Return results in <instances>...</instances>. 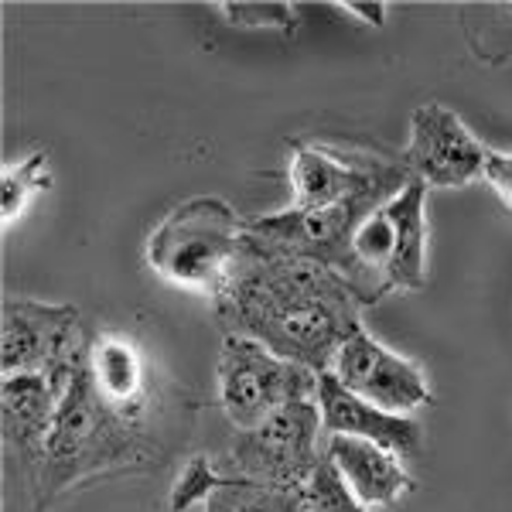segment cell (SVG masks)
I'll use <instances>...</instances> for the list:
<instances>
[{
	"label": "cell",
	"instance_id": "cell-9",
	"mask_svg": "<svg viewBox=\"0 0 512 512\" xmlns=\"http://www.w3.org/2000/svg\"><path fill=\"white\" fill-rule=\"evenodd\" d=\"M485 151L468 123L444 103H424L410 117L403 168L427 188H465L482 178Z\"/></svg>",
	"mask_w": 512,
	"mask_h": 512
},
{
	"label": "cell",
	"instance_id": "cell-1",
	"mask_svg": "<svg viewBox=\"0 0 512 512\" xmlns=\"http://www.w3.org/2000/svg\"><path fill=\"white\" fill-rule=\"evenodd\" d=\"M369 304V294L338 270L243 236L216 315L226 335L256 338L284 359L328 373L345 338L362 328Z\"/></svg>",
	"mask_w": 512,
	"mask_h": 512
},
{
	"label": "cell",
	"instance_id": "cell-21",
	"mask_svg": "<svg viewBox=\"0 0 512 512\" xmlns=\"http://www.w3.org/2000/svg\"><path fill=\"white\" fill-rule=\"evenodd\" d=\"M482 178L489 181L492 192L502 198V205L512 209V151H495V147H489V151H485Z\"/></svg>",
	"mask_w": 512,
	"mask_h": 512
},
{
	"label": "cell",
	"instance_id": "cell-14",
	"mask_svg": "<svg viewBox=\"0 0 512 512\" xmlns=\"http://www.w3.org/2000/svg\"><path fill=\"white\" fill-rule=\"evenodd\" d=\"M89 376L96 390L134 417H144V383L147 366L134 342L120 335H93L89 338Z\"/></svg>",
	"mask_w": 512,
	"mask_h": 512
},
{
	"label": "cell",
	"instance_id": "cell-10",
	"mask_svg": "<svg viewBox=\"0 0 512 512\" xmlns=\"http://www.w3.org/2000/svg\"><path fill=\"white\" fill-rule=\"evenodd\" d=\"M318 410H321V431L362 437V441H376L379 448L393 451L396 458H410L420 448V424L414 417L390 414L366 403L362 396L345 390L332 373L318 376Z\"/></svg>",
	"mask_w": 512,
	"mask_h": 512
},
{
	"label": "cell",
	"instance_id": "cell-20",
	"mask_svg": "<svg viewBox=\"0 0 512 512\" xmlns=\"http://www.w3.org/2000/svg\"><path fill=\"white\" fill-rule=\"evenodd\" d=\"M219 482H222V475L209 461L192 458L185 465V472L178 475V482L171 485V499H168L171 512H185V509H192L195 502H209V495L219 489Z\"/></svg>",
	"mask_w": 512,
	"mask_h": 512
},
{
	"label": "cell",
	"instance_id": "cell-7",
	"mask_svg": "<svg viewBox=\"0 0 512 512\" xmlns=\"http://www.w3.org/2000/svg\"><path fill=\"white\" fill-rule=\"evenodd\" d=\"M291 209L332 212L345 205L379 209L410 181L403 164L352 161L315 144H291Z\"/></svg>",
	"mask_w": 512,
	"mask_h": 512
},
{
	"label": "cell",
	"instance_id": "cell-3",
	"mask_svg": "<svg viewBox=\"0 0 512 512\" xmlns=\"http://www.w3.org/2000/svg\"><path fill=\"white\" fill-rule=\"evenodd\" d=\"M246 219L226 198L195 195L175 205L147 239V263L161 280L216 301L239 260Z\"/></svg>",
	"mask_w": 512,
	"mask_h": 512
},
{
	"label": "cell",
	"instance_id": "cell-22",
	"mask_svg": "<svg viewBox=\"0 0 512 512\" xmlns=\"http://www.w3.org/2000/svg\"><path fill=\"white\" fill-rule=\"evenodd\" d=\"M345 14H352V18H359L362 24H373V28H383L386 24V4H362V0H349V4H338Z\"/></svg>",
	"mask_w": 512,
	"mask_h": 512
},
{
	"label": "cell",
	"instance_id": "cell-19",
	"mask_svg": "<svg viewBox=\"0 0 512 512\" xmlns=\"http://www.w3.org/2000/svg\"><path fill=\"white\" fill-rule=\"evenodd\" d=\"M308 512H369V506H362L355 495L345 489V482L338 478V472L328 461H321L315 478L308 482Z\"/></svg>",
	"mask_w": 512,
	"mask_h": 512
},
{
	"label": "cell",
	"instance_id": "cell-6",
	"mask_svg": "<svg viewBox=\"0 0 512 512\" xmlns=\"http://www.w3.org/2000/svg\"><path fill=\"white\" fill-rule=\"evenodd\" d=\"M4 342H0V373L4 376H45L55 396L65 390L76 362L86 355L89 338L82 332L79 311L72 304L45 301H4Z\"/></svg>",
	"mask_w": 512,
	"mask_h": 512
},
{
	"label": "cell",
	"instance_id": "cell-8",
	"mask_svg": "<svg viewBox=\"0 0 512 512\" xmlns=\"http://www.w3.org/2000/svg\"><path fill=\"white\" fill-rule=\"evenodd\" d=\"M328 373L349 393L362 396V400L379 410H390V414L410 417L414 410L434 403L424 369L414 359H407V355L386 349L366 328H355L345 338Z\"/></svg>",
	"mask_w": 512,
	"mask_h": 512
},
{
	"label": "cell",
	"instance_id": "cell-4",
	"mask_svg": "<svg viewBox=\"0 0 512 512\" xmlns=\"http://www.w3.org/2000/svg\"><path fill=\"white\" fill-rule=\"evenodd\" d=\"M216 373L222 410L236 431H253L297 400H315L321 376L246 335L222 338Z\"/></svg>",
	"mask_w": 512,
	"mask_h": 512
},
{
	"label": "cell",
	"instance_id": "cell-12",
	"mask_svg": "<svg viewBox=\"0 0 512 512\" xmlns=\"http://www.w3.org/2000/svg\"><path fill=\"white\" fill-rule=\"evenodd\" d=\"M55 410H59V396L45 376H4V386H0L4 441L35 475L45 461Z\"/></svg>",
	"mask_w": 512,
	"mask_h": 512
},
{
	"label": "cell",
	"instance_id": "cell-5",
	"mask_svg": "<svg viewBox=\"0 0 512 512\" xmlns=\"http://www.w3.org/2000/svg\"><path fill=\"white\" fill-rule=\"evenodd\" d=\"M321 434L325 431H321L318 396L297 400L253 431H236L226 454L229 475L274 485V489H308L318 465L325 461L318 448Z\"/></svg>",
	"mask_w": 512,
	"mask_h": 512
},
{
	"label": "cell",
	"instance_id": "cell-17",
	"mask_svg": "<svg viewBox=\"0 0 512 512\" xmlns=\"http://www.w3.org/2000/svg\"><path fill=\"white\" fill-rule=\"evenodd\" d=\"M45 188H52V171H48V154L31 151L28 158L4 164L0 171V219L4 226H11L14 219L24 216V209L31 205V198L41 195Z\"/></svg>",
	"mask_w": 512,
	"mask_h": 512
},
{
	"label": "cell",
	"instance_id": "cell-13",
	"mask_svg": "<svg viewBox=\"0 0 512 512\" xmlns=\"http://www.w3.org/2000/svg\"><path fill=\"white\" fill-rule=\"evenodd\" d=\"M393 222V256L383 270L386 291H424L427 287V185L410 178L383 205Z\"/></svg>",
	"mask_w": 512,
	"mask_h": 512
},
{
	"label": "cell",
	"instance_id": "cell-11",
	"mask_svg": "<svg viewBox=\"0 0 512 512\" xmlns=\"http://www.w3.org/2000/svg\"><path fill=\"white\" fill-rule=\"evenodd\" d=\"M325 461L335 468L362 506H393L407 492H414V475L403 468L393 451L379 448L376 441L362 437L328 434L325 437Z\"/></svg>",
	"mask_w": 512,
	"mask_h": 512
},
{
	"label": "cell",
	"instance_id": "cell-15",
	"mask_svg": "<svg viewBox=\"0 0 512 512\" xmlns=\"http://www.w3.org/2000/svg\"><path fill=\"white\" fill-rule=\"evenodd\" d=\"M461 38L482 65L512 59V0H472L458 7Z\"/></svg>",
	"mask_w": 512,
	"mask_h": 512
},
{
	"label": "cell",
	"instance_id": "cell-16",
	"mask_svg": "<svg viewBox=\"0 0 512 512\" xmlns=\"http://www.w3.org/2000/svg\"><path fill=\"white\" fill-rule=\"evenodd\" d=\"M205 512H308V495L304 489L291 492L239 475H222L219 489L205 502Z\"/></svg>",
	"mask_w": 512,
	"mask_h": 512
},
{
	"label": "cell",
	"instance_id": "cell-18",
	"mask_svg": "<svg viewBox=\"0 0 512 512\" xmlns=\"http://www.w3.org/2000/svg\"><path fill=\"white\" fill-rule=\"evenodd\" d=\"M219 11L226 14L229 24H239V28H274L287 38L301 24V11L287 0H226V4H219Z\"/></svg>",
	"mask_w": 512,
	"mask_h": 512
},
{
	"label": "cell",
	"instance_id": "cell-2",
	"mask_svg": "<svg viewBox=\"0 0 512 512\" xmlns=\"http://www.w3.org/2000/svg\"><path fill=\"white\" fill-rule=\"evenodd\" d=\"M144 417L113 407L96 390L89 376V349L76 362L69 383L59 393L55 427L48 437V451L35 475L38 512L55 499L96 475L127 472V468H151L154 444L144 434Z\"/></svg>",
	"mask_w": 512,
	"mask_h": 512
}]
</instances>
